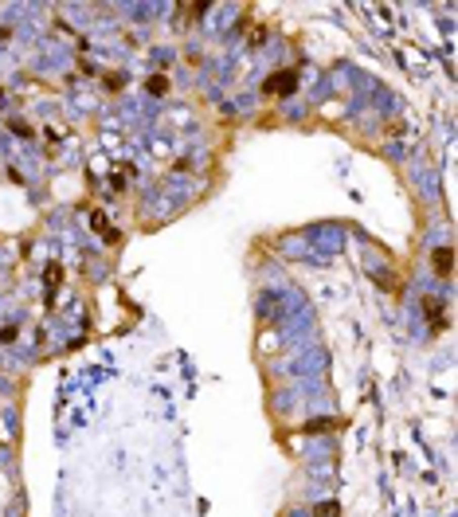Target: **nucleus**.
<instances>
[{
  "label": "nucleus",
  "instance_id": "nucleus-1",
  "mask_svg": "<svg viewBox=\"0 0 458 517\" xmlns=\"http://www.w3.org/2000/svg\"><path fill=\"white\" fill-rule=\"evenodd\" d=\"M435 263H439V274L446 279V274H450V251H439V255H435Z\"/></svg>",
  "mask_w": 458,
  "mask_h": 517
}]
</instances>
